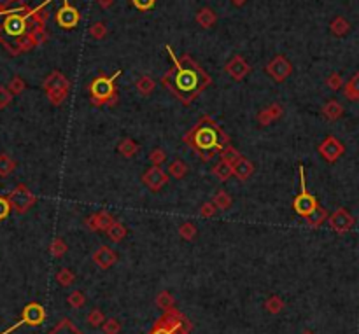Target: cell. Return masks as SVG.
<instances>
[{
    "instance_id": "obj_39",
    "label": "cell",
    "mask_w": 359,
    "mask_h": 334,
    "mask_svg": "<svg viewBox=\"0 0 359 334\" xmlns=\"http://www.w3.org/2000/svg\"><path fill=\"white\" fill-rule=\"evenodd\" d=\"M91 35L93 37H96V39H102V37H104L105 35V26L102 25V23H95V25L91 26Z\"/></svg>"
},
{
    "instance_id": "obj_27",
    "label": "cell",
    "mask_w": 359,
    "mask_h": 334,
    "mask_svg": "<svg viewBox=\"0 0 359 334\" xmlns=\"http://www.w3.org/2000/svg\"><path fill=\"white\" fill-rule=\"evenodd\" d=\"M156 304H158V308L170 310L172 304H174V298H172L170 292H160L156 298Z\"/></svg>"
},
{
    "instance_id": "obj_1",
    "label": "cell",
    "mask_w": 359,
    "mask_h": 334,
    "mask_svg": "<svg viewBox=\"0 0 359 334\" xmlns=\"http://www.w3.org/2000/svg\"><path fill=\"white\" fill-rule=\"evenodd\" d=\"M300 182H302V187H300V194L294 198V210H296L298 215L302 217H306L308 213H312L315 209H317V201L314 200V196H310L306 193V182H305V172H303V166H300Z\"/></svg>"
},
{
    "instance_id": "obj_9",
    "label": "cell",
    "mask_w": 359,
    "mask_h": 334,
    "mask_svg": "<svg viewBox=\"0 0 359 334\" xmlns=\"http://www.w3.org/2000/svg\"><path fill=\"white\" fill-rule=\"evenodd\" d=\"M93 261H95V264L98 266V268L107 269L118 261V256H116V252H114L112 248L102 245V247L93 254Z\"/></svg>"
},
{
    "instance_id": "obj_19",
    "label": "cell",
    "mask_w": 359,
    "mask_h": 334,
    "mask_svg": "<svg viewBox=\"0 0 359 334\" xmlns=\"http://www.w3.org/2000/svg\"><path fill=\"white\" fill-rule=\"evenodd\" d=\"M107 234H109V238L112 240V242H121V240L126 236V228H125V224H121V222H112L110 228L107 229Z\"/></svg>"
},
{
    "instance_id": "obj_5",
    "label": "cell",
    "mask_w": 359,
    "mask_h": 334,
    "mask_svg": "<svg viewBox=\"0 0 359 334\" xmlns=\"http://www.w3.org/2000/svg\"><path fill=\"white\" fill-rule=\"evenodd\" d=\"M319 152L323 154V158L326 161L335 163V161L343 154V145H341L340 140L335 139V137H328V139L319 145Z\"/></svg>"
},
{
    "instance_id": "obj_36",
    "label": "cell",
    "mask_w": 359,
    "mask_h": 334,
    "mask_svg": "<svg viewBox=\"0 0 359 334\" xmlns=\"http://www.w3.org/2000/svg\"><path fill=\"white\" fill-rule=\"evenodd\" d=\"M131 2L140 11H149L151 7H154V0H131Z\"/></svg>"
},
{
    "instance_id": "obj_35",
    "label": "cell",
    "mask_w": 359,
    "mask_h": 334,
    "mask_svg": "<svg viewBox=\"0 0 359 334\" xmlns=\"http://www.w3.org/2000/svg\"><path fill=\"white\" fill-rule=\"evenodd\" d=\"M65 250H67V247H65V243L61 242V240H56V242L53 243L51 252H53V256H54V257L63 256V254H65Z\"/></svg>"
},
{
    "instance_id": "obj_34",
    "label": "cell",
    "mask_w": 359,
    "mask_h": 334,
    "mask_svg": "<svg viewBox=\"0 0 359 334\" xmlns=\"http://www.w3.org/2000/svg\"><path fill=\"white\" fill-rule=\"evenodd\" d=\"M165 152L162 151V149H154V151H151V154H149V159H151V163H153L154 166H160L165 161Z\"/></svg>"
},
{
    "instance_id": "obj_32",
    "label": "cell",
    "mask_w": 359,
    "mask_h": 334,
    "mask_svg": "<svg viewBox=\"0 0 359 334\" xmlns=\"http://www.w3.org/2000/svg\"><path fill=\"white\" fill-rule=\"evenodd\" d=\"M214 14H212V11H209V9H203L200 14H198V21H200L201 26H205V28H209L212 23H214Z\"/></svg>"
},
{
    "instance_id": "obj_12",
    "label": "cell",
    "mask_w": 359,
    "mask_h": 334,
    "mask_svg": "<svg viewBox=\"0 0 359 334\" xmlns=\"http://www.w3.org/2000/svg\"><path fill=\"white\" fill-rule=\"evenodd\" d=\"M112 215H109L107 212H100V213H95L91 217L88 219V226H90V229L96 231V229H109L110 224H112Z\"/></svg>"
},
{
    "instance_id": "obj_17",
    "label": "cell",
    "mask_w": 359,
    "mask_h": 334,
    "mask_svg": "<svg viewBox=\"0 0 359 334\" xmlns=\"http://www.w3.org/2000/svg\"><path fill=\"white\" fill-rule=\"evenodd\" d=\"M5 30L9 32L11 35H19L23 34V30H25V21H23V18L19 16H11L5 21Z\"/></svg>"
},
{
    "instance_id": "obj_38",
    "label": "cell",
    "mask_w": 359,
    "mask_h": 334,
    "mask_svg": "<svg viewBox=\"0 0 359 334\" xmlns=\"http://www.w3.org/2000/svg\"><path fill=\"white\" fill-rule=\"evenodd\" d=\"M215 209H217V207H215L214 203H205L201 207V212H200L201 217H212L215 213Z\"/></svg>"
},
{
    "instance_id": "obj_43",
    "label": "cell",
    "mask_w": 359,
    "mask_h": 334,
    "mask_svg": "<svg viewBox=\"0 0 359 334\" xmlns=\"http://www.w3.org/2000/svg\"><path fill=\"white\" fill-rule=\"evenodd\" d=\"M102 7H109L110 4H112V0H100Z\"/></svg>"
},
{
    "instance_id": "obj_2",
    "label": "cell",
    "mask_w": 359,
    "mask_h": 334,
    "mask_svg": "<svg viewBox=\"0 0 359 334\" xmlns=\"http://www.w3.org/2000/svg\"><path fill=\"white\" fill-rule=\"evenodd\" d=\"M121 70H118L112 77H96L91 83V95L95 98L96 104H102V102L109 100L110 96L114 95V81L119 77Z\"/></svg>"
},
{
    "instance_id": "obj_40",
    "label": "cell",
    "mask_w": 359,
    "mask_h": 334,
    "mask_svg": "<svg viewBox=\"0 0 359 334\" xmlns=\"http://www.w3.org/2000/svg\"><path fill=\"white\" fill-rule=\"evenodd\" d=\"M238 152L235 151V149L233 147H228L226 151H224V156H223V159H226V161H230V163H235L236 159H238Z\"/></svg>"
},
{
    "instance_id": "obj_30",
    "label": "cell",
    "mask_w": 359,
    "mask_h": 334,
    "mask_svg": "<svg viewBox=\"0 0 359 334\" xmlns=\"http://www.w3.org/2000/svg\"><path fill=\"white\" fill-rule=\"evenodd\" d=\"M179 234L184 240H193L195 236H197V228H195L191 222H184V224L179 228Z\"/></svg>"
},
{
    "instance_id": "obj_25",
    "label": "cell",
    "mask_w": 359,
    "mask_h": 334,
    "mask_svg": "<svg viewBox=\"0 0 359 334\" xmlns=\"http://www.w3.org/2000/svg\"><path fill=\"white\" fill-rule=\"evenodd\" d=\"M137 143L133 142L131 139H125L121 143H119V152H121L123 156H126V158H131L133 154L137 152Z\"/></svg>"
},
{
    "instance_id": "obj_29",
    "label": "cell",
    "mask_w": 359,
    "mask_h": 334,
    "mask_svg": "<svg viewBox=\"0 0 359 334\" xmlns=\"http://www.w3.org/2000/svg\"><path fill=\"white\" fill-rule=\"evenodd\" d=\"M168 172H170L172 177L180 178V177H184V175H186V172H188V166L184 165L182 161H174V163L170 165V168H168Z\"/></svg>"
},
{
    "instance_id": "obj_6",
    "label": "cell",
    "mask_w": 359,
    "mask_h": 334,
    "mask_svg": "<svg viewBox=\"0 0 359 334\" xmlns=\"http://www.w3.org/2000/svg\"><path fill=\"white\" fill-rule=\"evenodd\" d=\"M195 143L201 151H210L212 147L217 145V131L214 128H210V126H203L195 135Z\"/></svg>"
},
{
    "instance_id": "obj_13",
    "label": "cell",
    "mask_w": 359,
    "mask_h": 334,
    "mask_svg": "<svg viewBox=\"0 0 359 334\" xmlns=\"http://www.w3.org/2000/svg\"><path fill=\"white\" fill-rule=\"evenodd\" d=\"M226 70L233 79H242L247 72H249V67H247V63H245L240 56H235L226 65Z\"/></svg>"
},
{
    "instance_id": "obj_41",
    "label": "cell",
    "mask_w": 359,
    "mask_h": 334,
    "mask_svg": "<svg viewBox=\"0 0 359 334\" xmlns=\"http://www.w3.org/2000/svg\"><path fill=\"white\" fill-rule=\"evenodd\" d=\"M328 86H329V89H335V91H337L338 88L341 86V77L338 74H333L331 77L328 79Z\"/></svg>"
},
{
    "instance_id": "obj_28",
    "label": "cell",
    "mask_w": 359,
    "mask_h": 334,
    "mask_svg": "<svg viewBox=\"0 0 359 334\" xmlns=\"http://www.w3.org/2000/svg\"><path fill=\"white\" fill-rule=\"evenodd\" d=\"M137 89H139L142 95H149V93L154 89V81L151 77H140L137 81Z\"/></svg>"
},
{
    "instance_id": "obj_37",
    "label": "cell",
    "mask_w": 359,
    "mask_h": 334,
    "mask_svg": "<svg viewBox=\"0 0 359 334\" xmlns=\"http://www.w3.org/2000/svg\"><path fill=\"white\" fill-rule=\"evenodd\" d=\"M331 28H333V32H335V34L341 35V34H345L349 26H347V23L343 21V19H337V21L331 25Z\"/></svg>"
},
{
    "instance_id": "obj_11",
    "label": "cell",
    "mask_w": 359,
    "mask_h": 334,
    "mask_svg": "<svg viewBox=\"0 0 359 334\" xmlns=\"http://www.w3.org/2000/svg\"><path fill=\"white\" fill-rule=\"evenodd\" d=\"M268 72L273 75L275 81H284V79L289 75V72H291V65H289L287 61H286L282 56H279L271 61L270 65H268Z\"/></svg>"
},
{
    "instance_id": "obj_23",
    "label": "cell",
    "mask_w": 359,
    "mask_h": 334,
    "mask_svg": "<svg viewBox=\"0 0 359 334\" xmlns=\"http://www.w3.org/2000/svg\"><path fill=\"white\" fill-rule=\"evenodd\" d=\"M56 280H58V283H60L61 287H69V285H72V283H74L75 277H74V273H72L69 268H63V269H60V271H58Z\"/></svg>"
},
{
    "instance_id": "obj_20",
    "label": "cell",
    "mask_w": 359,
    "mask_h": 334,
    "mask_svg": "<svg viewBox=\"0 0 359 334\" xmlns=\"http://www.w3.org/2000/svg\"><path fill=\"white\" fill-rule=\"evenodd\" d=\"M305 219H306V222L312 226V228H317V226H321L324 221H326V219H328V213H326V210H324V209L317 207V209H315L312 213H308Z\"/></svg>"
},
{
    "instance_id": "obj_24",
    "label": "cell",
    "mask_w": 359,
    "mask_h": 334,
    "mask_svg": "<svg viewBox=\"0 0 359 334\" xmlns=\"http://www.w3.org/2000/svg\"><path fill=\"white\" fill-rule=\"evenodd\" d=\"M88 324L91 327H100L104 326V322H105V317H104V313L100 312L98 308H93L91 312L88 313Z\"/></svg>"
},
{
    "instance_id": "obj_26",
    "label": "cell",
    "mask_w": 359,
    "mask_h": 334,
    "mask_svg": "<svg viewBox=\"0 0 359 334\" xmlns=\"http://www.w3.org/2000/svg\"><path fill=\"white\" fill-rule=\"evenodd\" d=\"M67 303H69L74 310H79V308H83V304L86 303V298H84V294L81 291H74L69 296Z\"/></svg>"
},
{
    "instance_id": "obj_16",
    "label": "cell",
    "mask_w": 359,
    "mask_h": 334,
    "mask_svg": "<svg viewBox=\"0 0 359 334\" xmlns=\"http://www.w3.org/2000/svg\"><path fill=\"white\" fill-rule=\"evenodd\" d=\"M323 112L329 121H335V119H338V117L343 114V107H341L337 100H329L328 104L323 107Z\"/></svg>"
},
{
    "instance_id": "obj_3",
    "label": "cell",
    "mask_w": 359,
    "mask_h": 334,
    "mask_svg": "<svg viewBox=\"0 0 359 334\" xmlns=\"http://www.w3.org/2000/svg\"><path fill=\"white\" fill-rule=\"evenodd\" d=\"M174 84L179 93H191L198 86V74L191 69H180L177 70L174 79Z\"/></svg>"
},
{
    "instance_id": "obj_14",
    "label": "cell",
    "mask_w": 359,
    "mask_h": 334,
    "mask_svg": "<svg viewBox=\"0 0 359 334\" xmlns=\"http://www.w3.org/2000/svg\"><path fill=\"white\" fill-rule=\"evenodd\" d=\"M233 172H235V175L240 178V180H245V178L251 177V174L254 172V166L249 159L238 158V159L233 163Z\"/></svg>"
},
{
    "instance_id": "obj_8",
    "label": "cell",
    "mask_w": 359,
    "mask_h": 334,
    "mask_svg": "<svg viewBox=\"0 0 359 334\" xmlns=\"http://www.w3.org/2000/svg\"><path fill=\"white\" fill-rule=\"evenodd\" d=\"M142 180H144V184L149 187V189L158 191V189H162V187L166 184V175L160 166H151V168L144 174Z\"/></svg>"
},
{
    "instance_id": "obj_42",
    "label": "cell",
    "mask_w": 359,
    "mask_h": 334,
    "mask_svg": "<svg viewBox=\"0 0 359 334\" xmlns=\"http://www.w3.org/2000/svg\"><path fill=\"white\" fill-rule=\"evenodd\" d=\"M153 334H174V331L166 329V327H156V329L153 331Z\"/></svg>"
},
{
    "instance_id": "obj_18",
    "label": "cell",
    "mask_w": 359,
    "mask_h": 334,
    "mask_svg": "<svg viewBox=\"0 0 359 334\" xmlns=\"http://www.w3.org/2000/svg\"><path fill=\"white\" fill-rule=\"evenodd\" d=\"M282 114V107H279V105H271V107H268L267 110H263L261 114H259V123L261 124H270L273 119H277V117Z\"/></svg>"
},
{
    "instance_id": "obj_22",
    "label": "cell",
    "mask_w": 359,
    "mask_h": 334,
    "mask_svg": "<svg viewBox=\"0 0 359 334\" xmlns=\"http://www.w3.org/2000/svg\"><path fill=\"white\" fill-rule=\"evenodd\" d=\"M265 308L268 310L270 313H280L282 312V308H284V301L280 299L279 296H270L267 299V303H265Z\"/></svg>"
},
{
    "instance_id": "obj_21",
    "label": "cell",
    "mask_w": 359,
    "mask_h": 334,
    "mask_svg": "<svg viewBox=\"0 0 359 334\" xmlns=\"http://www.w3.org/2000/svg\"><path fill=\"white\" fill-rule=\"evenodd\" d=\"M345 96L349 100H359V74H356L345 86Z\"/></svg>"
},
{
    "instance_id": "obj_4",
    "label": "cell",
    "mask_w": 359,
    "mask_h": 334,
    "mask_svg": "<svg viewBox=\"0 0 359 334\" xmlns=\"http://www.w3.org/2000/svg\"><path fill=\"white\" fill-rule=\"evenodd\" d=\"M328 222L331 229H335L337 233H347L354 226V217L345 209H338L333 215H329Z\"/></svg>"
},
{
    "instance_id": "obj_10",
    "label": "cell",
    "mask_w": 359,
    "mask_h": 334,
    "mask_svg": "<svg viewBox=\"0 0 359 334\" xmlns=\"http://www.w3.org/2000/svg\"><path fill=\"white\" fill-rule=\"evenodd\" d=\"M44 308L40 304L34 303V304H28L25 308V313H23V320L19 324H32V326H37L40 322L44 320Z\"/></svg>"
},
{
    "instance_id": "obj_44",
    "label": "cell",
    "mask_w": 359,
    "mask_h": 334,
    "mask_svg": "<svg viewBox=\"0 0 359 334\" xmlns=\"http://www.w3.org/2000/svg\"><path fill=\"white\" fill-rule=\"evenodd\" d=\"M302 334H314V333H312V331H305V333H302Z\"/></svg>"
},
{
    "instance_id": "obj_15",
    "label": "cell",
    "mask_w": 359,
    "mask_h": 334,
    "mask_svg": "<svg viewBox=\"0 0 359 334\" xmlns=\"http://www.w3.org/2000/svg\"><path fill=\"white\" fill-rule=\"evenodd\" d=\"M233 174H235V172H233V163H230V161H226V159L217 163L214 168V175L219 180H228Z\"/></svg>"
},
{
    "instance_id": "obj_31",
    "label": "cell",
    "mask_w": 359,
    "mask_h": 334,
    "mask_svg": "<svg viewBox=\"0 0 359 334\" xmlns=\"http://www.w3.org/2000/svg\"><path fill=\"white\" fill-rule=\"evenodd\" d=\"M214 205L217 207V210H226L228 207L232 205V200H230V196H228L226 193L219 191L214 198Z\"/></svg>"
},
{
    "instance_id": "obj_33",
    "label": "cell",
    "mask_w": 359,
    "mask_h": 334,
    "mask_svg": "<svg viewBox=\"0 0 359 334\" xmlns=\"http://www.w3.org/2000/svg\"><path fill=\"white\" fill-rule=\"evenodd\" d=\"M102 329H104V334H118L121 331V326H119V322L116 318H110V320L104 322Z\"/></svg>"
},
{
    "instance_id": "obj_7",
    "label": "cell",
    "mask_w": 359,
    "mask_h": 334,
    "mask_svg": "<svg viewBox=\"0 0 359 334\" xmlns=\"http://www.w3.org/2000/svg\"><path fill=\"white\" fill-rule=\"evenodd\" d=\"M56 21L61 28H74L79 23V13L69 4V0H63V7L56 14Z\"/></svg>"
}]
</instances>
